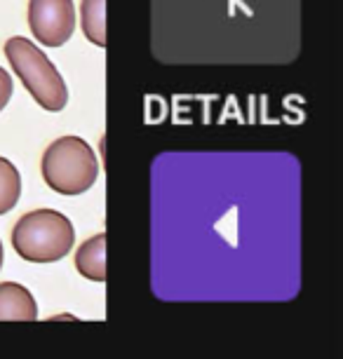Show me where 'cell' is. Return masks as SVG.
I'll return each mask as SVG.
<instances>
[{
  "label": "cell",
  "instance_id": "cell-1",
  "mask_svg": "<svg viewBox=\"0 0 343 359\" xmlns=\"http://www.w3.org/2000/svg\"><path fill=\"white\" fill-rule=\"evenodd\" d=\"M73 223L55 209H36L24 214L12 230V247L29 263L62 261L73 249Z\"/></svg>",
  "mask_w": 343,
  "mask_h": 359
},
{
  "label": "cell",
  "instance_id": "cell-2",
  "mask_svg": "<svg viewBox=\"0 0 343 359\" xmlns=\"http://www.w3.org/2000/svg\"><path fill=\"white\" fill-rule=\"evenodd\" d=\"M5 57L12 66V71L17 73V78L22 80L26 92H31V97L38 101L45 111L59 113L64 111L66 101H69V90L62 78V73L57 71V66L47 59V54L40 50L36 43H31L29 38H10L5 43Z\"/></svg>",
  "mask_w": 343,
  "mask_h": 359
},
{
  "label": "cell",
  "instance_id": "cell-3",
  "mask_svg": "<svg viewBox=\"0 0 343 359\" xmlns=\"http://www.w3.org/2000/svg\"><path fill=\"white\" fill-rule=\"evenodd\" d=\"M40 172L45 184L55 193L80 195L97 184L99 162L85 139L62 137L47 146Z\"/></svg>",
  "mask_w": 343,
  "mask_h": 359
},
{
  "label": "cell",
  "instance_id": "cell-4",
  "mask_svg": "<svg viewBox=\"0 0 343 359\" xmlns=\"http://www.w3.org/2000/svg\"><path fill=\"white\" fill-rule=\"evenodd\" d=\"M29 29L45 47H62L76 31L73 0H29Z\"/></svg>",
  "mask_w": 343,
  "mask_h": 359
},
{
  "label": "cell",
  "instance_id": "cell-5",
  "mask_svg": "<svg viewBox=\"0 0 343 359\" xmlns=\"http://www.w3.org/2000/svg\"><path fill=\"white\" fill-rule=\"evenodd\" d=\"M36 298L24 284L0 282V322H36Z\"/></svg>",
  "mask_w": 343,
  "mask_h": 359
},
{
  "label": "cell",
  "instance_id": "cell-6",
  "mask_svg": "<svg viewBox=\"0 0 343 359\" xmlns=\"http://www.w3.org/2000/svg\"><path fill=\"white\" fill-rule=\"evenodd\" d=\"M76 270L85 280L106 282V233L90 237L76 252Z\"/></svg>",
  "mask_w": 343,
  "mask_h": 359
},
{
  "label": "cell",
  "instance_id": "cell-7",
  "mask_svg": "<svg viewBox=\"0 0 343 359\" xmlns=\"http://www.w3.org/2000/svg\"><path fill=\"white\" fill-rule=\"evenodd\" d=\"M80 24L90 43L106 47V0H83Z\"/></svg>",
  "mask_w": 343,
  "mask_h": 359
},
{
  "label": "cell",
  "instance_id": "cell-8",
  "mask_svg": "<svg viewBox=\"0 0 343 359\" xmlns=\"http://www.w3.org/2000/svg\"><path fill=\"white\" fill-rule=\"evenodd\" d=\"M22 198V176L19 169L8 158H0V216L8 214L10 209Z\"/></svg>",
  "mask_w": 343,
  "mask_h": 359
},
{
  "label": "cell",
  "instance_id": "cell-9",
  "mask_svg": "<svg viewBox=\"0 0 343 359\" xmlns=\"http://www.w3.org/2000/svg\"><path fill=\"white\" fill-rule=\"evenodd\" d=\"M12 92H15V85H12V76L3 69V66H0V111H3V108L10 104Z\"/></svg>",
  "mask_w": 343,
  "mask_h": 359
},
{
  "label": "cell",
  "instance_id": "cell-10",
  "mask_svg": "<svg viewBox=\"0 0 343 359\" xmlns=\"http://www.w3.org/2000/svg\"><path fill=\"white\" fill-rule=\"evenodd\" d=\"M3 261H5V252H3V242H0V268H3Z\"/></svg>",
  "mask_w": 343,
  "mask_h": 359
}]
</instances>
